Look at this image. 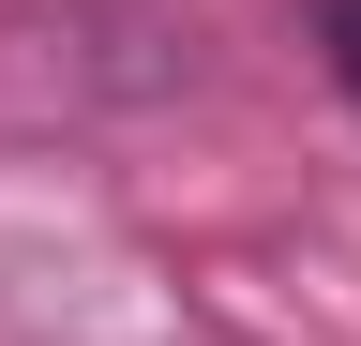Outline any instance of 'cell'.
<instances>
[{
	"instance_id": "6da1fadb",
	"label": "cell",
	"mask_w": 361,
	"mask_h": 346,
	"mask_svg": "<svg viewBox=\"0 0 361 346\" xmlns=\"http://www.w3.org/2000/svg\"><path fill=\"white\" fill-rule=\"evenodd\" d=\"M331 61H346V91H361V0H331Z\"/></svg>"
}]
</instances>
